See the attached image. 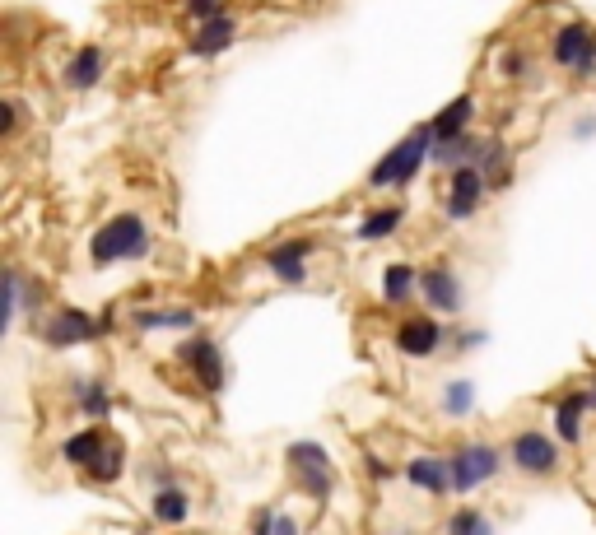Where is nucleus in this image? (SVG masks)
Returning <instances> with one entry per match:
<instances>
[{
  "label": "nucleus",
  "mask_w": 596,
  "mask_h": 535,
  "mask_svg": "<svg viewBox=\"0 0 596 535\" xmlns=\"http://www.w3.org/2000/svg\"><path fill=\"white\" fill-rule=\"evenodd\" d=\"M61 452H66V461L89 470L98 484H112L126 466V442H122V433H112V428H84V433L66 438Z\"/></svg>",
  "instance_id": "obj_1"
},
{
  "label": "nucleus",
  "mask_w": 596,
  "mask_h": 535,
  "mask_svg": "<svg viewBox=\"0 0 596 535\" xmlns=\"http://www.w3.org/2000/svg\"><path fill=\"white\" fill-rule=\"evenodd\" d=\"M434 154V126H415L406 140H396L368 173V187H410V177H420L424 159Z\"/></svg>",
  "instance_id": "obj_2"
},
{
  "label": "nucleus",
  "mask_w": 596,
  "mask_h": 535,
  "mask_svg": "<svg viewBox=\"0 0 596 535\" xmlns=\"http://www.w3.org/2000/svg\"><path fill=\"white\" fill-rule=\"evenodd\" d=\"M89 256H94V266H117V261H140L149 256V228L140 214H117L108 224L94 233L89 242Z\"/></svg>",
  "instance_id": "obj_3"
},
{
  "label": "nucleus",
  "mask_w": 596,
  "mask_h": 535,
  "mask_svg": "<svg viewBox=\"0 0 596 535\" xmlns=\"http://www.w3.org/2000/svg\"><path fill=\"white\" fill-rule=\"evenodd\" d=\"M289 466H294L298 484L308 489L317 503L322 498H331V489H336V475H331V456L317 447V442H294L289 447Z\"/></svg>",
  "instance_id": "obj_4"
},
{
  "label": "nucleus",
  "mask_w": 596,
  "mask_h": 535,
  "mask_svg": "<svg viewBox=\"0 0 596 535\" xmlns=\"http://www.w3.org/2000/svg\"><path fill=\"white\" fill-rule=\"evenodd\" d=\"M447 466H452V489H457V494H471V489H480L485 480H494V470H499V452L475 442V447H461Z\"/></svg>",
  "instance_id": "obj_5"
},
{
  "label": "nucleus",
  "mask_w": 596,
  "mask_h": 535,
  "mask_svg": "<svg viewBox=\"0 0 596 535\" xmlns=\"http://www.w3.org/2000/svg\"><path fill=\"white\" fill-rule=\"evenodd\" d=\"M555 61L569 66L573 75H592L596 70V33L587 24H564L555 33Z\"/></svg>",
  "instance_id": "obj_6"
},
{
  "label": "nucleus",
  "mask_w": 596,
  "mask_h": 535,
  "mask_svg": "<svg viewBox=\"0 0 596 535\" xmlns=\"http://www.w3.org/2000/svg\"><path fill=\"white\" fill-rule=\"evenodd\" d=\"M112 326V312L108 317H89V312H56L52 321H47V345L66 349V345H84V340H98V335Z\"/></svg>",
  "instance_id": "obj_7"
},
{
  "label": "nucleus",
  "mask_w": 596,
  "mask_h": 535,
  "mask_svg": "<svg viewBox=\"0 0 596 535\" xmlns=\"http://www.w3.org/2000/svg\"><path fill=\"white\" fill-rule=\"evenodd\" d=\"M485 201V173L480 168H452L447 173V219H471Z\"/></svg>",
  "instance_id": "obj_8"
},
{
  "label": "nucleus",
  "mask_w": 596,
  "mask_h": 535,
  "mask_svg": "<svg viewBox=\"0 0 596 535\" xmlns=\"http://www.w3.org/2000/svg\"><path fill=\"white\" fill-rule=\"evenodd\" d=\"M182 363H187L191 377H196L205 391L224 387V359H219L215 340H191V345H182Z\"/></svg>",
  "instance_id": "obj_9"
},
{
  "label": "nucleus",
  "mask_w": 596,
  "mask_h": 535,
  "mask_svg": "<svg viewBox=\"0 0 596 535\" xmlns=\"http://www.w3.org/2000/svg\"><path fill=\"white\" fill-rule=\"evenodd\" d=\"M420 294H424V303L438 308V312H457L461 308V284H457V275H452L447 266L420 270Z\"/></svg>",
  "instance_id": "obj_10"
},
{
  "label": "nucleus",
  "mask_w": 596,
  "mask_h": 535,
  "mask_svg": "<svg viewBox=\"0 0 596 535\" xmlns=\"http://www.w3.org/2000/svg\"><path fill=\"white\" fill-rule=\"evenodd\" d=\"M438 340H443V326H438L434 317H406L396 326V349H401V354H415V359L434 354Z\"/></svg>",
  "instance_id": "obj_11"
},
{
  "label": "nucleus",
  "mask_w": 596,
  "mask_h": 535,
  "mask_svg": "<svg viewBox=\"0 0 596 535\" xmlns=\"http://www.w3.org/2000/svg\"><path fill=\"white\" fill-rule=\"evenodd\" d=\"M513 461L527 475H545V470H555L559 452H555V442L545 438V433H517L513 438Z\"/></svg>",
  "instance_id": "obj_12"
},
{
  "label": "nucleus",
  "mask_w": 596,
  "mask_h": 535,
  "mask_svg": "<svg viewBox=\"0 0 596 535\" xmlns=\"http://www.w3.org/2000/svg\"><path fill=\"white\" fill-rule=\"evenodd\" d=\"M233 38H238V19H233V14H215V19H201V28L191 33V52L219 56Z\"/></svg>",
  "instance_id": "obj_13"
},
{
  "label": "nucleus",
  "mask_w": 596,
  "mask_h": 535,
  "mask_svg": "<svg viewBox=\"0 0 596 535\" xmlns=\"http://www.w3.org/2000/svg\"><path fill=\"white\" fill-rule=\"evenodd\" d=\"M308 252H312V242H280V247H271L266 252V266L275 270V280H285V284H303L308 280Z\"/></svg>",
  "instance_id": "obj_14"
},
{
  "label": "nucleus",
  "mask_w": 596,
  "mask_h": 535,
  "mask_svg": "<svg viewBox=\"0 0 596 535\" xmlns=\"http://www.w3.org/2000/svg\"><path fill=\"white\" fill-rule=\"evenodd\" d=\"M480 149H485V140H475L471 131L457 135V140H434V163L438 168H475L480 163Z\"/></svg>",
  "instance_id": "obj_15"
},
{
  "label": "nucleus",
  "mask_w": 596,
  "mask_h": 535,
  "mask_svg": "<svg viewBox=\"0 0 596 535\" xmlns=\"http://www.w3.org/2000/svg\"><path fill=\"white\" fill-rule=\"evenodd\" d=\"M406 480L424 494H447L452 489V466L447 461H434V456H415L406 466Z\"/></svg>",
  "instance_id": "obj_16"
},
{
  "label": "nucleus",
  "mask_w": 596,
  "mask_h": 535,
  "mask_svg": "<svg viewBox=\"0 0 596 535\" xmlns=\"http://www.w3.org/2000/svg\"><path fill=\"white\" fill-rule=\"evenodd\" d=\"M471 117H475V98H471V94L452 98V103H447L443 112L429 121V126H434V140H457V135H466Z\"/></svg>",
  "instance_id": "obj_17"
},
{
  "label": "nucleus",
  "mask_w": 596,
  "mask_h": 535,
  "mask_svg": "<svg viewBox=\"0 0 596 535\" xmlns=\"http://www.w3.org/2000/svg\"><path fill=\"white\" fill-rule=\"evenodd\" d=\"M98 80H103V47H94V42H89V47H80V52L70 56L66 84L84 94V89H94Z\"/></svg>",
  "instance_id": "obj_18"
},
{
  "label": "nucleus",
  "mask_w": 596,
  "mask_h": 535,
  "mask_svg": "<svg viewBox=\"0 0 596 535\" xmlns=\"http://www.w3.org/2000/svg\"><path fill=\"white\" fill-rule=\"evenodd\" d=\"M592 401V391H573V396H564V401L555 405V428H559V438L564 442H578L583 438V410Z\"/></svg>",
  "instance_id": "obj_19"
},
{
  "label": "nucleus",
  "mask_w": 596,
  "mask_h": 535,
  "mask_svg": "<svg viewBox=\"0 0 596 535\" xmlns=\"http://www.w3.org/2000/svg\"><path fill=\"white\" fill-rule=\"evenodd\" d=\"M410 294H420V270L406 266V261H396V266L382 270V298H387V303H406Z\"/></svg>",
  "instance_id": "obj_20"
},
{
  "label": "nucleus",
  "mask_w": 596,
  "mask_h": 535,
  "mask_svg": "<svg viewBox=\"0 0 596 535\" xmlns=\"http://www.w3.org/2000/svg\"><path fill=\"white\" fill-rule=\"evenodd\" d=\"M401 219H406V210L401 205H382V210H373L364 219V224L354 228L359 233V242H378V238H392L396 228H401Z\"/></svg>",
  "instance_id": "obj_21"
},
{
  "label": "nucleus",
  "mask_w": 596,
  "mask_h": 535,
  "mask_svg": "<svg viewBox=\"0 0 596 535\" xmlns=\"http://www.w3.org/2000/svg\"><path fill=\"white\" fill-rule=\"evenodd\" d=\"M140 331H182V326H196V312L191 308H168V312H136Z\"/></svg>",
  "instance_id": "obj_22"
},
{
  "label": "nucleus",
  "mask_w": 596,
  "mask_h": 535,
  "mask_svg": "<svg viewBox=\"0 0 596 535\" xmlns=\"http://www.w3.org/2000/svg\"><path fill=\"white\" fill-rule=\"evenodd\" d=\"M75 405H80L89 419H103L112 410V391L103 382H75Z\"/></svg>",
  "instance_id": "obj_23"
},
{
  "label": "nucleus",
  "mask_w": 596,
  "mask_h": 535,
  "mask_svg": "<svg viewBox=\"0 0 596 535\" xmlns=\"http://www.w3.org/2000/svg\"><path fill=\"white\" fill-rule=\"evenodd\" d=\"M187 512H191L187 494H182V489H173V484H163L159 498H154V517H159V522H168V526H177V522H187Z\"/></svg>",
  "instance_id": "obj_24"
},
{
  "label": "nucleus",
  "mask_w": 596,
  "mask_h": 535,
  "mask_svg": "<svg viewBox=\"0 0 596 535\" xmlns=\"http://www.w3.org/2000/svg\"><path fill=\"white\" fill-rule=\"evenodd\" d=\"M443 410L452 419L471 415V410H475V387H471V382H447V387H443Z\"/></svg>",
  "instance_id": "obj_25"
},
{
  "label": "nucleus",
  "mask_w": 596,
  "mask_h": 535,
  "mask_svg": "<svg viewBox=\"0 0 596 535\" xmlns=\"http://www.w3.org/2000/svg\"><path fill=\"white\" fill-rule=\"evenodd\" d=\"M447 531L452 535H494V526L485 522V512H457Z\"/></svg>",
  "instance_id": "obj_26"
},
{
  "label": "nucleus",
  "mask_w": 596,
  "mask_h": 535,
  "mask_svg": "<svg viewBox=\"0 0 596 535\" xmlns=\"http://www.w3.org/2000/svg\"><path fill=\"white\" fill-rule=\"evenodd\" d=\"M19 308H24V280H19V270H5V321L10 326L19 317Z\"/></svg>",
  "instance_id": "obj_27"
},
{
  "label": "nucleus",
  "mask_w": 596,
  "mask_h": 535,
  "mask_svg": "<svg viewBox=\"0 0 596 535\" xmlns=\"http://www.w3.org/2000/svg\"><path fill=\"white\" fill-rule=\"evenodd\" d=\"M187 14L191 19H215V14H224V0H187Z\"/></svg>",
  "instance_id": "obj_28"
},
{
  "label": "nucleus",
  "mask_w": 596,
  "mask_h": 535,
  "mask_svg": "<svg viewBox=\"0 0 596 535\" xmlns=\"http://www.w3.org/2000/svg\"><path fill=\"white\" fill-rule=\"evenodd\" d=\"M275 526H280L275 522V508H261L257 522H252V535H275Z\"/></svg>",
  "instance_id": "obj_29"
},
{
  "label": "nucleus",
  "mask_w": 596,
  "mask_h": 535,
  "mask_svg": "<svg viewBox=\"0 0 596 535\" xmlns=\"http://www.w3.org/2000/svg\"><path fill=\"white\" fill-rule=\"evenodd\" d=\"M527 70V52H508L503 56V75H522Z\"/></svg>",
  "instance_id": "obj_30"
},
{
  "label": "nucleus",
  "mask_w": 596,
  "mask_h": 535,
  "mask_svg": "<svg viewBox=\"0 0 596 535\" xmlns=\"http://www.w3.org/2000/svg\"><path fill=\"white\" fill-rule=\"evenodd\" d=\"M14 126H19V103H5V135H14Z\"/></svg>",
  "instance_id": "obj_31"
},
{
  "label": "nucleus",
  "mask_w": 596,
  "mask_h": 535,
  "mask_svg": "<svg viewBox=\"0 0 596 535\" xmlns=\"http://www.w3.org/2000/svg\"><path fill=\"white\" fill-rule=\"evenodd\" d=\"M368 475H373V480H387V461H378V456H368Z\"/></svg>",
  "instance_id": "obj_32"
},
{
  "label": "nucleus",
  "mask_w": 596,
  "mask_h": 535,
  "mask_svg": "<svg viewBox=\"0 0 596 535\" xmlns=\"http://www.w3.org/2000/svg\"><path fill=\"white\" fill-rule=\"evenodd\" d=\"M596 131V121L592 117H583V121H578V140H587V135H592Z\"/></svg>",
  "instance_id": "obj_33"
},
{
  "label": "nucleus",
  "mask_w": 596,
  "mask_h": 535,
  "mask_svg": "<svg viewBox=\"0 0 596 535\" xmlns=\"http://www.w3.org/2000/svg\"><path fill=\"white\" fill-rule=\"evenodd\" d=\"M275 535H298V526L289 522V517H280V526H275Z\"/></svg>",
  "instance_id": "obj_34"
},
{
  "label": "nucleus",
  "mask_w": 596,
  "mask_h": 535,
  "mask_svg": "<svg viewBox=\"0 0 596 535\" xmlns=\"http://www.w3.org/2000/svg\"><path fill=\"white\" fill-rule=\"evenodd\" d=\"M592 401H596V387H592Z\"/></svg>",
  "instance_id": "obj_35"
}]
</instances>
